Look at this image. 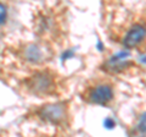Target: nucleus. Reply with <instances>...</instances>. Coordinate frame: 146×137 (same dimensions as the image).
I'll list each match as a JSON object with an SVG mask.
<instances>
[{"label":"nucleus","instance_id":"obj_1","mask_svg":"<svg viewBox=\"0 0 146 137\" xmlns=\"http://www.w3.org/2000/svg\"><path fill=\"white\" fill-rule=\"evenodd\" d=\"M0 80L22 95L44 100L60 99L67 89L66 77L49 65L20 72H0Z\"/></svg>","mask_w":146,"mask_h":137},{"label":"nucleus","instance_id":"obj_2","mask_svg":"<svg viewBox=\"0 0 146 137\" xmlns=\"http://www.w3.org/2000/svg\"><path fill=\"white\" fill-rule=\"evenodd\" d=\"M55 53L38 40L18 39L0 47V72H20L49 65Z\"/></svg>","mask_w":146,"mask_h":137},{"label":"nucleus","instance_id":"obj_3","mask_svg":"<svg viewBox=\"0 0 146 137\" xmlns=\"http://www.w3.org/2000/svg\"><path fill=\"white\" fill-rule=\"evenodd\" d=\"M31 24L35 40L54 52L65 42L67 33L66 15L60 4H44L36 6L32 12Z\"/></svg>","mask_w":146,"mask_h":137},{"label":"nucleus","instance_id":"obj_4","mask_svg":"<svg viewBox=\"0 0 146 137\" xmlns=\"http://www.w3.org/2000/svg\"><path fill=\"white\" fill-rule=\"evenodd\" d=\"M110 38L128 50L146 52V6L130 11L108 30Z\"/></svg>","mask_w":146,"mask_h":137},{"label":"nucleus","instance_id":"obj_5","mask_svg":"<svg viewBox=\"0 0 146 137\" xmlns=\"http://www.w3.org/2000/svg\"><path fill=\"white\" fill-rule=\"evenodd\" d=\"M23 120L38 122L42 125L54 126L57 129H66L71 125V105L68 100H44L39 104H33L27 108Z\"/></svg>","mask_w":146,"mask_h":137},{"label":"nucleus","instance_id":"obj_6","mask_svg":"<svg viewBox=\"0 0 146 137\" xmlns=\"http://www.w3.org/2000/svg\"><path fill=\"white\" fill-rule=\"evenodd\" d=\"M116 95V85L108 77H95L85 82L79 92L83 102L93 105H108Z\"/></svg>","mask_w":146,"mask_h":137},{"label":"nucleus","instance_id":"obj_7","mask_svg":"<svg viewBox=\"0 0 146 137\" xmlns=\"http://www.w3.org/2000/svg\"><path fill=\"white\" fill-rule=\"evenodd\" d=\"M102 70L110 75H117L122 72H127L131 70V67H136L135 62L129 59L128 53L124 54H116L111 55L110 58L105 59L104 62L101 64Z\"/></svg>","mask_w":146,"mask_h":137},{"label":"nucleus","instance_id":"obj_8","mask_svg":"<svg viewBox=\"0 0 146 137\" xmlns=\"http://www.w3.org/2000/svg\"><path fill=\"white\" fill-rule=\"evenodd\" d=\"M13 25V4L0 1V39L6 38Z\"/></svg>","mask_w":146,"mask_h":137},{"label":"nucleus","instance_id":"obj_9","mask_svg":"<svg viewBox=\"0 0 146 137\" xmlns=\"http://www.w3.org/2000/svg\"><path fill=\"white\" fill-rule=\"evenodd\" d=\"M131 137H146V110L136 118L131 127Z\"/></svg>","mask_w":146,"mask_h":137},{"label":"nucleus","instance_id":"obj_10","mask_svg":"<svg viewBox=\"0 0 146 137\" xmlns=\"http://www.w3.org/2000/svg\"><path fill=\"white\" fill-rule=\"evenodd\" d=\"M21 137H60L57 134H35L32 136H21Z\"/></svg>","mask_w":146,"mask_h":137},{"label":"nucleus","instance_id":"obj_11","mask_svg":"<svg viewBox=\"0 0 146 137\" xmlns=\"http://www.w3.org/2000/svg\"><path fill=\"white\" fill-rule=\"evenodd\" d=\"M0 137H11L10 131L6 130V129H3V127H0Z\"/></svg>","mask_w":146,"mask_h":137}]
</instances>
